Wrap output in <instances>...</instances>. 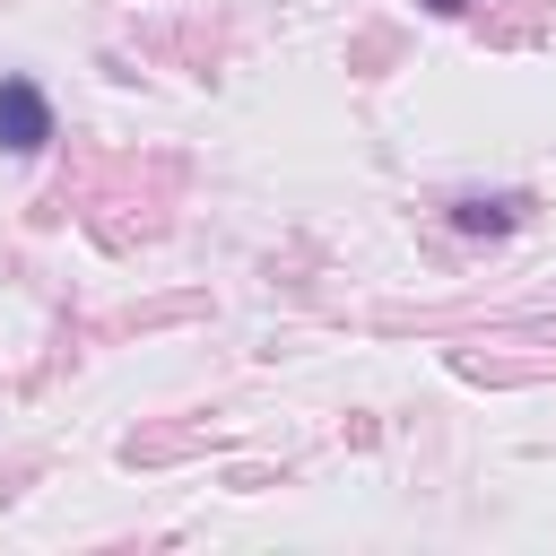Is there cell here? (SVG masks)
<instances>
[{
	"label": "cell",
	"instance_id": "cell-3",
	"mask_svg": "<svg viewBox=\"0 0 556 556\" xmlns=\"http://www.w3.org/2000/svg\"><path fill=\"white\" fill-rule=\"evenodd\" d=\"M426 9H434V17H452V9H460V0H426Z\"/></svg>",
	"mask_w": 556,
	"mask_h": 556
},
{
	"label": "cell",
	"instance_id": "cell-2",
	"mask_svg": "<svg viewBox=\"0 0 556 556\" xmlns=\"http://www.w3.org/2000/svg\"><path fill=\"white\" fill-rule=\"evenodd\" d=\"M513 217H521L513 191H495V200H452V226H460V235H504Z\"/></svg>",
	"mask_w": 556,
	"mask_h": 556
},
{
	"label": "cell",
	"instance_id": "cell-1",
	"mask_svg": "<svg viewBox=\"0 0 556 556\" xmlns=\"http://www.w3.org/2000/svg\"><path fill=\"white\" fill-rule=\"evenodd\" d=\"M43 139H52L43 87H35V78H0V148H9V156H35Z\"/></svg>",
	"mask_w": 556,
	"mask_h": 556
}]
</instances>
